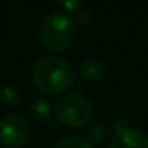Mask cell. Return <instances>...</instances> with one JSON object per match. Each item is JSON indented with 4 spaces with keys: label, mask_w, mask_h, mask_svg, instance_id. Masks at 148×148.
I'll return each mask as SVG.
<instances>
[{
    "label": "cell",
    "mask_w": 148,
    "mask_h": 148,
    "mask_svg": "<svg viewBox=\"0 0 148 148\" xmlns=\"http://www.w3.org/2000/svg\"><path fill=\"white\" fill-rule=\"evenodd\" d=\"M75 22L63 13H50L40 26V42L50 52L66 50L75 39Z\"/></svg>",
    "instance_id": "obj_2"
},
{
    "label": "cell",
    "mask_w": 148,
    "mask_h": 148,
    "mask_svg": "<svg viewBox=\"0 0 148 148\" xmlns=\"http://www.w3.org/2000/svg\"><path fill=\"white\" fill-rule=\"evenodd\" d=\"M33 81L40 92L46 95H59L73 85L75 71L60 58L43 56L35 63Z\"/></svg>",
    "instance_id": "obj_1"
},
{
    "label": "cell",
    "mask_w": 148,
    "mask_h": 148,
    "mask_svg": "<svg viewBox=\"0 0 148 148\" xmlns=\"http://www.w3.org/2000/svg\"><path fill=\"white\" fill-rule=\"evenodd\" d=\"M53 148H92V145L88 140H85L82 137L69 135V137H63V138L58 140Z\"/></svg>",
    "instance_id": "obj_8"
},
{
    "label": "cell",
    "mask_w": 148,
    "mask_h": 148,
    "mask_svg": "<svg viewBox=\"0 0 148 148\" xmlns=\"http://www.w3.org/2000/svg\"><path fill=\"white\" fill-rule=\"evenodd\" d=\"M109 148H148V135L138 128L125 127L115 134Z\"/></svg>",
    "instance_id": "obj_5"
},
{
    "label": "cell",
    "mask_w": 148,
    "mask_h": 148,
    "mask_svg": "<svg viewBox=\"0 0 148 148\" xmlns=\"http://www.w3.org/2000/svg\"><path fill=\"white\" fill-rule=\"evenodd\" d=\"M55 114L59 122L68 127H84L86 125L94 114L91 101L82 94L72 92L66 94L58 101Z\"/></svg>",
    "instance_id": "obj_3"
},
{
    "label": "cell",
    "mask_w": 148,
    "mask_h": 148,
    "mask_svg": "<svg viewBox=\"0 0 148 148\" xmlns=\"http://www.w3.org/2000/svg\"><path fill=\"white\" fill-rule=\"evenodd\" d=\"M19 102V91L14 86H3L0 89V103L4 106H14Z\"/></svg>",
    "instance_id": "obj_9"
},
{
    "label": "cell",
    "mask_w": 148,
    "mask_h": 148,
    "mask_svg": "<svg viewBox=\"0 0 148 148\" xmlns=\"http://www.w3.org/2000/svg\"><path fill=\"white\" fill-rule=\"evenodd\" d=\"M82 0H58V3L65 9V10H69V12H73L79 7Z\"/></svg>",
    "instance_id": "obj_10"
},
{
    "label": "cell",
    "mask_w": 148,
    "mask_h": 148,
    "mask_svg": "<svg viewBox=\"0 0 148 148\" xmlns=\"http://www.w3.org/2000/svg\"><path fill=\"white\" fill-rule=\"evenodd\" d=\"M29 134V124L20 115H7L0 122V143L4 147L20 148L26 144Z\"/></svg>",
    "instance_id": "obj_4"
},
{
    "label": "cell",
    "mask_w": 148,
    "mask_h": 148,
    "mask_svg": "<svg viewBox=\"0 0 148 148\" xmlns=\"http://www.w3.org/2000/svg\"><path fill=\"white\" fill-rule=\"evenodd\" d=\"M91 19H92V13L89 10H82L76 14V22H78V25H82V26L88 25L91 22Z\"/></svg>",
    "instance_id": "obj_11"
},
{
    "label": "cell",
    "mask_w": 148,
    "mask_h": 148,
    "mask_svg": "<svg viewBox=\"0 0 148 148\" xmlns=\"http://www.w3.org/2000/svg\"><path fill=\"white\" fill-rule=\"evenodd\" d=\"M27 114L35 122H46L52 116V106L48 101L35 99L27 106Z\"/></svg>",
    "instance_id": "obj_7"
},
{
    "label": "cell",
    "mask_w": 148,
    "mask_h": 148,
    "mask_svg": "<svg viewBox=\"0 0 148 148\" xmlns=\"http://www.w3.org/2000/svg\"><path fill=\"white\" fill-rule=\"evenodd\" d=\"M106 73V65L97 58L86 59L79 66V75L86 82H98Z\"/></svg>",
    "instance_id": "obj_6"
}]
</instances>
